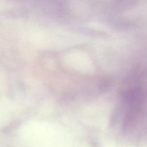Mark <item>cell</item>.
<instances>
[{
	"label": "cell",
	"mask_w": 147,
	"mask_h": 147,
	"mask_svg": "<svg viewBox=\"0 0 147 147\" xmlns=\"http://www.w3.org/2000/svg\"><path fill=\"white\" fill-rule=\"evenodd\" d=\"M121 126L126 133L147 131V74H136L121 93Z\"/></svg>",
	"instance_id": "1"
}]
</instances>
